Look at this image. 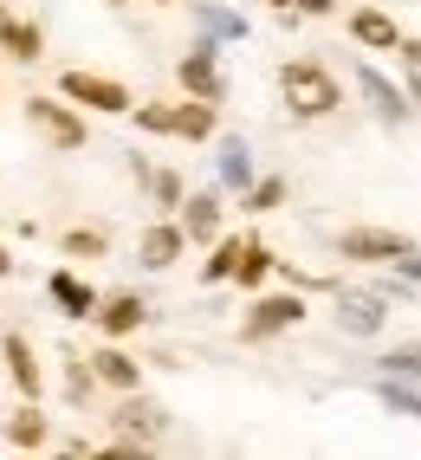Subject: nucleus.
<instances>
[{
  "instance_id": "1",
  "label": "nucleus",
  "mask_w": 421,
  "mask_h": 460,
  "mask_svg": "<svg viewBox=\"0 0 421 460\" xmlns=\"http://www.w3.org/2000/svg\"><path fill=\"white\" fill-rule=\"evenodd\" d=\"M279 91H285V111L292 124H324V117L344 111V84L324 58H285L279 66Z\"/></svg>"
},
{
  "instance_id": "2",
  "label": "nucleus",
  "mask_w": 421,
  "mask_h": 460,
  "mask_svg": "<svg viewBox=\"0 0 421 460\" xmlns=\"http://www.w3.org/2000/svg\"><path fill=\"white\" fill-rule=\"evenodd\" d=\"M143 137H175V143H215L221 137V104L207 98H175V104H130Z\"/></svg>"
},
{
  "instance_id": "3",
  "label": "nucleus",
  "mask_w": 421,
  "mask_h": 460,
  "mask_svg": "<svg viewBox=\"0 0 421 460\" xmlns=\"http://www.w3.org/2000/svg\"><path fill=\"white\" fill-rule=\"evenodd\" d=\"M20 111H26V130H33L52 156H78V149L92 143V117H84L78 104H66L58 91H33Z\"/></svg>"
},
{
  "instance_id": "4",
  "label": "nucleus",
  "mask_w": 421,
  "mask_h": 460,
  "mask_svg": "<svg viewBox=\"0 0 421 460\" xmlns=\"http://www.w3.org/2000/svg\"><path fill=\"white\" fill-rule=\"evenodd\" d=\"M253 305L240 312V344H273V337H285V331H298L305 324V292L298 286H279V292H247Z\"/></svg>"
},
{
  "instance_id": "5",
  "label": "nucleus",
  "mask_w": 421,
  "mask_h": 460,
  "mask_svg": "<svg viewBox=\"0 0 421 460\" xmlns=\"http://www.w3.org/2000/svg\"><path fill=\"white\" fill-rule=\"evenodd\" d=\"M58 98L78 104L84 117H130L136 104V91L124 78H110V72H84V66H66L58 72Z\"/></svg>"
},
{
  "instance_id": "6",
  "label": "nucleus",
  "mask_w": 421,
  "mask_h": 460,
  "mask_svg": "<svg viewBox=\"0 0 421 460\" xmlns=\"http://www.w3.org/2000/svg\"><path fill=\"white\" fill-rule=\"evenodd\" d=\"M110 435H124V441H136V447H149V454H156V447L175 435V415L156 402V395L124 389V395H117V409H110Z\"/></svg>"
},
{
  "instance_id": "7",
  "label": "nucleus",
  "mask_w": 421,
  "mask_h": 460,
  "mask_svg": "<svg viewBox=\"0 0 421 460\" xmlns=\"http://www.w3.org/2000/svg\"><path fill=\"white\" fill-rule=\"evenodd\" d=\"M175 84H182V98H207L221 104L227 98V72H221V40L195 33V46L175 58Z\"/></svg>"
},
{
  "instance_id": "8",
  "label": "nucleus",
  "mask_w": 421,
  "mask_h": 460,
  "mask_svg": "<svg viewBox=\"0 0 421 460\" xmlns=\"http://www.w3.org/2000/svg\"><path fill=\"white\" fill-rule=\"evenodd\" d=\"M175 227H182L189 247L221 240V234H227V201H221V189H195V195H182V201H175Z\"/></svg>"
},
{
  "instance_id": "9",
  "label": "nucleus",
  "mask_w": 421,
  "mask_h": 460,
  "mask_svg": "<svg viewBox=\"0 0 421 460\" xmlns=\"http://www.w3.org/2000/svg\"><path fill=\"white\" fill-rule=\"evenodd\" d=\"M402 253H415V240L396 227H344L338 234V260H364V266H396Z\"/></svg>"
},
{
  "instance_id": "10",
  "label": "nucleus",
  "mask_w": 421,
  "mask_h": 460,
  "mask_svg": "<svg viewBox=\"0 0 421 460\" xmlns=\"http://www.w3.org/2000/svg\"><path fill=\"white\" fill-rule=\"evenodd\" d=\"M0 363H7L13 395L46 402V363H39V350H33V337H26V331H7V337H0Z\"/></svg>"
},
{
  "instance_id": "11",
  "label": "nucleus",
  "mask_w": 421,
  "mask_h": 460,
  "mask_svg": "<svg viewBox=\"0 0 421 460\" xmlns=\"http://www.w3.org/2000/svg\"><path fill=\"white\" fill-rule=\"evenodd\" d=\"M92 324H98V337H117V344H130V337L149 324V298H143V292H98Z\"/></svg>"
},
{
  "instance_id": "12",
  "label": "nucleus",
  "mask_w": 421,
  "mask_h": 460,
  "mask_svg": "<svg viewBox=\"0 0 421 460\" xmlns=\"http://www.w3.org/2000/svg\"><path fill=\"white\" fill-rule=\"evenodd\" d=\"M182 260H189V240H182V227H175V214H169V221H149L136 234V266L143 272H169Z\"/></svg>"
},
{
  "instance_id": "13",
  "label": "nucleus",
  "mask_w": 421,
  "mask_h": 460,
  "mask_svg": "<svg viewBox=\"0 0 421 460\" xmlns=\"http://www.w3.org/2000/svg\"><path fill=\"white\" fill-rule=\"evenodd\" d=\"M46 298H52V305H58L66 318H84V324H92V312H98V286L84 279V272H78L72 260L46 272Z\"/></svg>"
},
{
  "instance_id": "14",
  "label": "nucleus",
  "mask_w": 421,
  "mask_h": 460,
  "mask_svg": "<svg viewBox=\"0 0 421 460\" xmlns=\"http://www.w3.org/2000/svg\"><path fill=\"white\" fill-rule=\"evenodd\" d=\"M92 363V376H98V389H110V395H124V389H143V363H136V350H124L117 337H104V344L84 357Z\"/></svg>"
},
{
  "instance_id": "15",
  "label": "nucleus",
  "mask_w": 421,
  "mask_h": 460,
  "mask_svg": "<svg viewBox=\"0 0 421 460\" xmlns=\"http://www.w3.org/2000/svg\"><path fill=\"white\" fill-rule=\"evenodd\" d=\"M389 292H338V331L344 337H382Z\"/></svg>"
},
{
  "instance_id": "16",
  "label": "nucleus",
  "mask_w": 421,
  "mask_h": 460,
  "mask_svg": "<svg viewBox=\"0 0 421 460\" xmlns=\"http://www.w3.org/2000/svg\"><path fill=\"white\" fill-rule=\"evenodd\" d=\"M0 441L20 447V454H46V447H52V415H46L39 402H26V395H20V409L0 421Z\"/></svg>"
},
{
  "instance_id": "17",
  "label": "nucleus",
  "mask_w": 421,
  "mask_h": 460,
  "mask_svg": "<svg viewBox=\"0 0 421 460\" xmlns=\"http://www.w3.org/2000/svg\"><path fill=\"white\" fill-rule=\"evenodd\" d=\"M356 91L370 98V111L382 117V124H408V117H415L408 91H402V84H389V78H382L376 66H356Z\"/></svg>"
},
{
  "instance_id": "18",
  "label": "nucleus",
  "mask_w": 421,
  "mask_h": 460,
  "mask_svg": "<svg viewBox=\"0 0 421 460\" xmlns=\"http://www.w3.org/2000/svg\"><path fill=\"white\" fill-rule=\"evenodd\" d=\"M350 40L364 46V52H396V40H402V26H396V13L389 7H350Z\"/></svg>"
},
{
  "instance_id": "19",
  "label": "nucleus",
  "mask_w": 421,
  "mask_h": 460,
  "mask_svg": "<svg viewBox=\"0 0 421 460\" xmlns=\"http://www.w3.org/2000/svg\"><path fill=\"white\" fill-rule=\"evenodd\" d=\"M0 52L20 58V66H39V58H46V26H39V20H20V13L0 7Z\"/></svg>"
},
{
  "instance_id": "20",
  "label": "nucleus",
  "mask_w": 421,
  "mask_h": 460,
  "mask_svg": "<svg viewBox=\"0 0 421 460\" xmlns=\"http://www.w3.org/2000/svg\"><path fill=\"white\" fill-rule=\"evenodd\" d=\"M273 266H279V253L266 247L259 234H247V247H240V260H233V272H227V286L259 292V286H273Z\"/></svg>"
},
{
  "instance_id": "21",
  "label": "nucleus",
  "mask_w": 421,
  "mask_h": 460,
  "mask_svg": "<svg viewBox=\"0 0 421 460\" xmlns=\"http://www.w3.org/2000/svg\"><path fill=\"white\" fill-rule=\"evenodd\" d=\"M215 169H221V189L227 195H240L247 181L259 175L253 169V149H247V137H221V156H215Z\"/></svg>"
},
{
  "instance_id": "22",
  "label": "nucleus",
  "mask_w": 421,
  "mask_h": 460,
  "mask_svg": "<svg viewBox=\"0 0 421 460\" xmlns=\"http://www.w3.org/2000/svg\"><path fill=\"white\" fill-rule=\"evenodd\" d=\"M58 260H72V266L110 260V234L104 227H66V234H58Z\"/></svg>"
},
{
  "instance_id": "23",
  "label": "nucleus",
  "mask_w": 421,
  "mask_h": 460,
  "mask_svg": "<svg viewBox=\"0 0 421 460\" xmlns=\"http://www.w3.org/2000/svg\"><path fill=\"white\" fill-rule=\"evenodd\" d=\"M195 33H207V40H247V20L227 13L221 0H195Z\"/></svg>"
},
{
  "instance_id": "24",
  "label": "nucleus",
  "mask_w": 421,
  "mask_h": 460,
  "mask_svg": "<svg viewBox=\"0 0 421 460\" xmlns=\"http://www.w3.org/2000/svg\"><path fill=\"white\" fill-rule=\"evenodd\" d=\"M240 247H247V234H221V240H207L201 286H227V272H233V260H240Z\"/></svg>"
},
{
  "instance_id": "25",
  "label": "nucleus",
  "mask_w": 421,
  "mask_h": 460,
  "mask_svg": "<svg viewBox=\"0 0 421 460\" xmlns=\"http://www.w3.org/2000/svg\"><path fill=\"white\" fill-rule=\"evenodd\" d=\"M285 195H292V189H285V175H253L247 189H240V214H273Z\"/></svg>"
},
{
  "instance_id": "26",
  "label": "nucleus",
  "mask_w": 421,
  "mask_h": 460,
  "mask_svg": "<svg viewBox=\"0 0 421 460\" xmlns=\"http://www.w3.org/2000/svg\"><path fill=\"white\" fill-rule=\"evenodd\" d=\"M376 376H402V383H421V337H408V344H389L376 357Z\"/></svg>"
},
{
  "instance_id": "27",
  "label": "nucleus",
  "mask_w": 421,
  "mask_h": 460,
  "mask_svg": "<svg viewBox=\"0 0 421 460\" xmlns=\"http://www.w3.org/2000/svg\"><path fill=\"white\" fill-rule=\"evenodd\" d=\"M58 363H66V370H58V376H66V402H72V409H84V402L98 395V376H92V363H84L78 350H66Z\"/></svg>"
},
{
  "instance_id": "28",
  "label": "nucleus",
  "mask_w": 421,
  "mask_h": 460,
  "mask_svg": "<svg viewBox=\"0 0 421 460\" xmlns=\"http://www.w3.org/2000/svg\"><path fill=\"white\" fill-rule=\"evenodd\" d=\"M376 402H382L389 415L421 421V395H415V383H402V376H376Z\"/></svg>"
},
{
  "instance_id": "29",
  "label": "nucleus",
  "mask_w": 421,
  "mask_h": 460,
  "mask_svg": "<svg viewBox=\"0 0 421 460\" xmlns=\"http://www.w3.org/2000/svg\"><path fill=\"white\" fill-rule=\"evenodd\" d=\"M143 195L156 201L162 214H175V201L189 195V181H182V169H149V181H143Z\"/></svg>"
},
{
  "instance_id": "30",
  "label": "nucleus",
  "mask_w": 421,
  "mask_h": 460,
  "mask_svg": "<svg viewBox=\"0 0 421 460\" xmlns=\"http://www.w3.org/2000/svg\"><path fill=\"white\" fill-rule=\"evenodd\" d=\"M292 13L298 20H330V13H338V0H292Z\"/></svg>"
},
{
  "instance_id": "31",
  "label": "nucleus",
  "mask_w": 421,
  "mask_h": 460,
  "mask_svg": "<svg viewBox=\"0 0 421 460\" xmlns=\"http://www.w3.org/2000/svg\"><path fill=\"white\" fill-rule=\"evenodd\" d=\"M396 66L402 72H421V40H408V33L396 40Z\"/></svg>"
},
{
  "instance_id": "32",
  "label": "nucleus",
  "mask_w": 421,
  "mask_h": 460,
  "mask_svg": "<svg viewBox=\"0 0 421 460\" xmlns=\"http://www.w3.org/2000/svg\"><path fill=\"white\" fill-rule=\"evenodd\" d=\"M396 272H402V279H415V286H421V253H402V260H396Z\"/></svg>"
},
{
  "instance_id": "33",
  "label": "nucleus",
  "mask_w": 421,
  "mask_h": 460,
  "mask_svg": "<svg viewBox=\"0 0 421 460\" xmlns=\"http://www.w3.org/2000/svg\"><path fill=\"white\" fill-rule=\"evenodd\" d=\"M13 272H20V260H13V247H7V240H0V279H13Z\"/></svg>"
},
{
  "instance_id": "34",
  "label": "nucleus",
  "mask_w": 421,
  "mask_h": 460,
  "mask_svg": "<svg viewBox=\"0 0 421 460\" xmlns=\"http://www.w3.org/2000/svg\"><path fill=\"white\" fill-rule=\"evenodd\" d=\"M402 91L415 98V111H421V72H408V84H402Z\"/></svg>"
},
{
  "instance_id": "35",
  "label": "nucleus",
  "mask_w": 421,
  "mask_h": 460,
  "mask_svg": "<svg viewBox=\"0 0 421 460\" xmlns=\"http://www.w3.org/2000/svg\"><path fill=\"white\" fill-rule=\"evenodd\" d=\"M259 7H273V13H285V7H292V0H259Z\"/></svg>"
},
{
  "instance_id": "36",
  "label": "nucleus",
  "mask_w": 421,
  "mask_h": 460,
  "mask_svg": "<svg viewBox=\"0 0 421 460\" xmlns=\"http://www.w3.org/2000/svg\"><path fill=\"white\" fill-rule=\"evenodd\" d=\"M149 7H182V0H149Z\"/></svg>"
},
{
  "instance_id": "37",
  "label": "nucleus",
  "mask_w": 421,
  "mask_h": 460,
  "mask_svg": "<svg viewBox=\"0 0 421 460\" xmlns=\"http://www.w3.org/2000/svg\"><path fill=\"white\" fill-rule=\"evenodd\" d=\"M104 7H130V0H104Z\"/></svg>"
},
{
  "instance_id": "38",
  "label": "nucleus",
  "mask_w": 421,
  "mask_h": 460,
  "mask_svg": "<svg viewBox=\"0 0 421 460\" xmlns=\"http://www.w3.org/2000/svg\"><path fill=\"white\" fill-rule=\"evenodd\" d=\"M0 104H7V78H0Z\"/></svg>"
}]
</instances>
